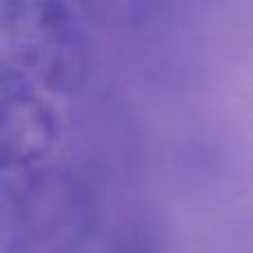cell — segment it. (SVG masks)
<instances>
[{
	"instance_id": "obj_1",
	"label": "cell",
	"mask_w": 253,
	"mask_h": 253,
	"mask_svg": "<svg viewBox=\"0 0 253 253\" xmlns=\"http://www.w3.org/2000/svg\"><path fill=\"white\" fill-rule=\"evenodd\" d=\"M98 207L87 180L44 162L0 171V251L83 253L96 231Z\"/></svg>"
},
{
	"instance_id": "obj_2",
	"label": "cell",
	"mask_w": 253,
	"mask_h": 253,
	"mask_svg": "<svg viewBox=\"0 0 253 253\" xmlns=\"http://www.w3.org/2000/svg\"><path fill=\"white\" fill-rule=\"evenodd\" d=\"M0 71L40 93H67L87 74L67 0H0Z\"/></svg>"
},
{
	"instance_id": "obj_3",
	"label": "cell",
	"mask_w": 253,
	"mask_h": 253,
	"mask_svg": "<svg viewBox=\"0 0 253 253\" xmlns=\"http://www.w3.org/2000/svg\"><path fill=\"white\" fill-rule=\"evenodd\" d=\"M58 133L51 102L38 89L0 71V171L49 160Z\"/></svg>"
}]
</instances>
